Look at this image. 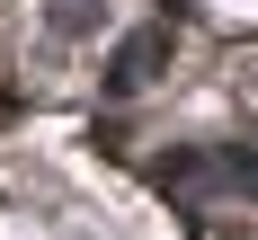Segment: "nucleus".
<instances>
[{"mask_svg":"<svg viewBox=\"0 0 258 240\" xmlns=\"http://www.w3.org/2000/svg\"><path fill=\"white\" fill-rule=\"evenodd\" d=\"M169 45H178V36H169V18L143 27V36H125V45H116V62H107V98H134V89L169 62Z\"/></svg>","mask_w":258,"mask_h":240,"instance_id":"nucleus-1","label":"nucleus"}]
</instances>
